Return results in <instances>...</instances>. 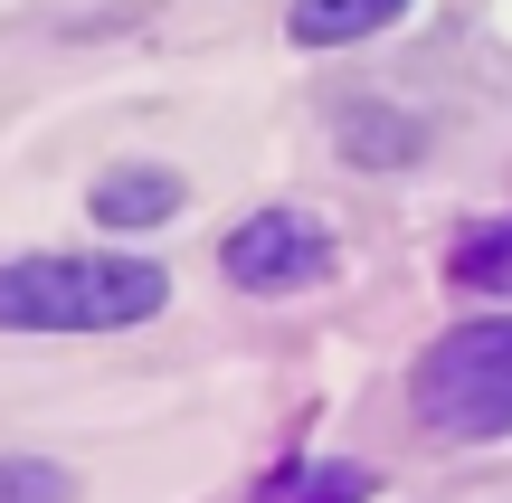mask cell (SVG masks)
<instances>
[{
  "instance_id": "7",
  "label": "cell",
  "mask_w": 512,
  "mask_h": 503,
  "mask_svg": "<svg viewBox=\"0 0 512 503\" xmlns=\"http://www.w3.org/2000/svg\"><path fill=\"white\" fill-rule=\"evenodd\" d=\"M446 276L465 285V295H512V219H484L456 238V257H446Z\"/></svg>"
},
{
  "instance_id": "1",
  "label": "cell",
  "mask_w": 512,
  "mask_h": 503,
  "mask_svg": "<svg viewBox=\"0 0 512 503\" xmlns=\"http://www.w3.org/2000/svg\"><path fill=\"white\" fill-rule=\"evenodd\" d=\"M171 304V276L143 257H19L0 266V333H124Z\"/></svg>"
},
{
  "instance_id": "3",
  "label": "cell",
  "mask_w": 512,
  "mask_h": 503,
  "mask_svg": "<svg viewBox=\"0 0 512 503\" xmlns=\"http://www.w3.org/2000/svg\"><path fill=\"white\" fill-rule=\"evenodd\" d=\"M219 266L247 295H294V285H313L332 266V228L304 219V209H256V219H238L219 238Z\"/></svg>"
},
{
  "instance_id": "2",
  "label": "cell",
  "mask_w": 512,
  "mask_h": 503,
  "mask_svg": "<svg viewBox=\"0 0 512 503\" xmlns=\"http://www.w3.org/2000/svg\"><path fill=\"white\" fill-rule=\"evenodd\" d=\"M418 418L456 447H484V437H512V314L456 323L446 342H427L418 380H408Z\"/></svg>"
},
{
  "instance_id": "4",
  "label": "cell",
  "mask_w": 512,
  "mask_h": 503,
  "mask_svg": "<svg viewBox=\"0 0 512 503\" xmlns=\"http://www.w3.org/2000/svg\"><path fill=\"white\" fill-rule=\"evenodd\" d=\"M171 209H181V181H171V171H105V181H95V219L105 228H162Z\"/></svg>"
},
{
  "instance_id": "9",
  "label": "cell",
  "mask_w": 512,
  "mask_h": 503,
  "mask_svg": "<svg viewBox=\"0 0 512 503\" xmlns=\"http://www.w3.org/2000/svg\"><path fill=\"white\" fill-rule=\"evenodd\" d=\"M361 494H370L361 466H313L304 485H294V503H361Z\"/></svg>"
},
{
  "instance_id": "6",
  "label": "cell",
  "mask_w": 512,
  "mask_h": 503,
  "mask_svg": "<svg viewBox=\"0 0 512 503\" xmlns=\"http://www.w3.org/2000/svg\"><path fill=\"white\" fill-rule=\"evenodd\" d=\"M418 143L427 133L408 124V114H389V105H342V152L361 171H389V162H418Z\"/></svg>"
},
{
  "instance_id": "5",
  "label": "cell",
  "mask_w": 512,
  "mask_h": 503,
  "mask_svg": "<svg viewBox=\"0 0 512 503\" xmlns=\"http://www.w3.org/2000/svg\"><path fill=\"white\" fill-rule=\"evenodd\" d=\"M408 0H294L285 10V29H294V48H342V38H370V29H389Z\"/></svg>"
},
{
  "instance_id": "8",
  "label": "cell",
  "mask_w": 512,
  "mask_h": 503,
  "mask_svg": "<svg viewBox=\"0 0 512 503\" xmlns=\"http://www.w3.org/2000/svg\"><path fill=\"white\" fill-rule=\"evenodd\" d=\"M67 466H48V456H0V503H67Z\"/></svg>"
}]
</instances>
